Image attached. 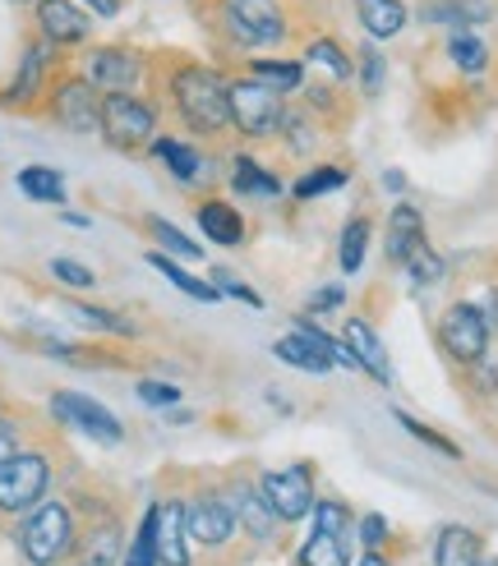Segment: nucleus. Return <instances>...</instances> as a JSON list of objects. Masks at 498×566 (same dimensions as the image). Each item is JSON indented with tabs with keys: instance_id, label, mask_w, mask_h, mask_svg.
I'll return each mask as SVG.
<instances>
[{
	"instance_id": "nucleus-1",
	"label": "nucleus",
	"mask_w": 498,
	"mask_h": 566,
	"mask_svg": "<svg viewBox=\"0 0 498 566\" xmlns=\"http://www.w3.org/2000/svg\"><path fill=\"white\" fill-rule=\"evenodd\" d=\"M227 70L194 61L185 51H148V97L157 111L176 116L194 144L208 148H227L236 129H231V93H227Z\"/></svg>"
},
{
	"instance_id": "nucleus-2",
	"label": "nucleus",
	"mask_w": 498,
	"mask_h": 566,
	"mask_svg": "<svg viewBox=\"0 0 498 566\" xmlns=\"http://www.w3.org/2000/svg\"><path fill=\"white\" fill-rule=\"evenodd\" d=\"M83 530H89V484H70L14 521V548L23 566H70Z\"/></svg>"
},
{
	"instance_id": "nucleus-3",
	"label": "nucleus",
	"mask_w": 498,
	"mask_h": 566,
	"mask_svg": "<svg viewBox=\"0 0 498 566\" xmlns=\"http://www.w3.org/2000/svg\"><path fill=\"white\" fill-rule=\"evenodd\" d=\"M180 502H185V530H189L194 553H204L208 562H221V566H236L245 557H255L217 479L189 474V489H180Z\"/></svg>"
},
{
	"instance_id": "nucleus-4",
	"label": "nucleus",
	"mask_w": 498,
	"mask_h": 566,
	"mask_svg": "<svg viewBox=\"0 0 498 566\" xmlns=\"http://www.w3.org/2000/svg\"><path fill=\"white\" fill-rule=\"evenodd\" d=\"M61 457L70 451L55 442V433H38L23 451L0 465V521H19L33 506H42L55 493V479H61Z\"/></svg>"
},
{
	"instance_id": "nucleus-5",
	"label": "nucleus",
	"mask_w": 498,
	"mask_h": 566,
	"mask_svg": "<svg viewBox=\"0 0 498 566\" xmlns=\"http://www.w3.org/2000/svg\"><path fill=\"white\" fill-rule=\"evenodd\" d=\"M208 28L221 51H259V46H282L291 38V19L282 0H217Z\"/></svg>"
},
{
	"instance_id": "nucleus-6",
	"label": "nucleus",
	"mask_w": 498,
	"mask_h": 566,
	"mask_svg": "<svg viewBox=\"0 0 498 566\" xmlns=\"http://www.w3.org/2000/svg\"><path fill=\"white\" fill-rule=\"evenodd\" d=\"M217 484H221V493H227V502H231L236 525H240V534H245L249 553L259 557V553H277V548H282L287 525L272 516V506H268V497H263V489H259V474H255V470L236 465V470L221 474Z\"/></svg>"
},
{
	"instance_id": "nucleus-7",
	"label": "nucleus",
	"mask_w": 498,
	"mask_h": 566,
	"mask_svg": "<svg viewBox=\"0 0 498 566\" xmlns=\"http://www.w3.org/2000/svg\"><path fill=\"white\" fill-rule=\"evenodd\" d=\"M227 93H231V129H236V144H277V125H282V111L287 97H277L268 83L249 78V74H231L227 78Z\"/></svg>"
},
{
	"instance_id": "nucleus-8",
	"label": "nucleus",
	"mask_w": 498,
	"mask_h": 566,
	"mask_svg": "<svg viewBox=\"0 0 498 566\" xmlns=\"http://www.w3.org/2000/svg\"><path fill=\"white\" fill-rule=\"evenodd\" d=\"M65 65H70V55L55 51L51 42H42V38L33 33V38H28V46H23V55H19L14 78L6 83V88H0V106L38 116L42 102H46V93H51V83H55V74H61Z\"/></svg>"
},
{
	"instance_id": "nucleus-9",
	"label": "nucleus",
	"mask_w": 498,
	"mask_h": 566,
	"mask_svg": "<svg viewBox=\"0 0 498 566\" xmlns=\"http://www.w3.org/2000/svg\"><path fill=\"white\" fill-rule=\"evenodd\" d=\"M70 65L93 83L102 97L111 93H138V83H148V51L106 42V46H83L70 55Z\"/></svg>"
},
{
	"instance_id": "nucleus-10",
	"label": "nucleus",
	"mask_w": 498,
	"mask_h": 566,
	"mask_svg": "<svg viewBox=\"0 0 498 566\" xmlns=\"http://www.w3.org/2000/svg\"><path fill=\"white\" fill-rule=\"evenodd\" d=\"M162 125V111L148 93H111L102 97V144L116 153H144L153 148Z\"/></svg>"
},
{
	"instance_id": "nucleus-11",
	"label": "nucleus",
	"mask_w": 498,
	"mask_h": 566,
	"mask_svg": "<svg viewBox=\"0 0 498 566\" xmlns=\"http://www.w3.org/2000/svg\"><path fill=\"white\" fill-rule=\"evenodd\" d=\"M434 342H438L443 359H448L453 369H470V364H480L489 355L494 332H489L485 314L476 308V300H453L434 323Z\"/></svg>"
},
{
	"instance_id": "nucleus-12",
	"label": "nucleus",
	"mask_w": 498,
	"mask_h": 566,
	"mask_svg": "<svg viewBox=\"0 0 498 566\" xmlns=\"http://www.w3.org/2000/svg\"><path fill=\"white\" fill-rule=\"evenodd\" d=\"M38 116L55 120L70 134H102V93L74 65H65L61 74H55V83H51V93H46Z\"/></svg>"
},
{
	"instance_id": "nucleus-13",
	"label": "nucleus",
	"mask_w": 498,
	"mask_h": 566,
	"mask_svg": "<svg viewBox=\"0 0 498 566\" xmlns=\"http://www.w3.org/2000/svg\"><path fill=\"white\" fill-rule=\"evenodd\" d=\"M148 157H153L180 189H208V193H212V185H217V176H221V161H227V157H221V148L194 144V138H176V134L153 138Z\"/></svg>"
},
{
	"instance_id": "nucleus-14",
	"label": "nucleus",
	"mask_w": 498,
	"mask_h": 566,
	"mask_svg": "<svg viewBox=\"0 0 498 566\" xmlns=\"http://www.w3.org/2000/svg\"><path fill=\"white\" fill-rule=\"evenodd\" d=\"M259 489L272 506V516L282 521V525H300L304 516L314 512V502H319V474L310 461H295L287 470H263L259 474Z\"/></svg>"
},
{
	"instance_id": "nucleus-15",
	"label": "nucleus",
	"mask_w": 498,
	"mask_h": 566,
	"mask_svg": "<svg viewBox=\"0 0 498 566\" xmlns=\"http://www.w3.org/2000/svg\"><path fill=\"white\" fill-rule=\"evenodd\" d=\"M51 423H61V429H79L83 438H93L102 447H121L125 442V423L111 415L102 401L83 391H51Z\"/></svg>"
},
{
	"instance_id": "nucleus-16",
	"label": "nucleus",
	"mask_w": 498,
	"mask_h": 566,
	"mask_svg": "<svg viewBox=\"0 0 498 566\" xmlns=\"http://www.w3.org/2000/svg\"><path fill=\"white\" fill-rule=\"evenodd\" d=\"M33 33L42 42H51L55 51L74 55L79 46H89L93 38V14L79 6V0H38L33 6Z\"/></svg>"
},
{
	"instance_id": "nucleus-17",
	"label": "nucleus",
	"mask_w": 498,
	"mask_h": 566,
	"mask_svg": "<svg viewBox=\"0 0 498 566\" xmlns=\"http://www.w3.org/2000/svg\"><path fill=\"white\" fill-rule=\"evenodd\" d=\"M157 562L162 566H194V544H189V530H185L180 493L157 497Z\"/></svg>"
},
{
	"instance_id": "nucleus-18",
	"label": "nucleus",
	"mask_w": 498,
	"mask_h": 566,
	"mask_svg": "<svg viewBox=\"0 0 498 566\" xmlns=\"http://www.w3.org/2000/svg\"><path fill=\"white\" fill-rule=\"evenodd\" d=\"M342 342H346L360 374H370L378 387H393V359H387V346H383V336L374 332L370 318H346Z\"/></svg>"
},
{
	"instance_id": "nucleus-19",
	"label": "nucleus",
	"mask_w": 498,
	"mask_h": 566,
	"mask_svg": "<svg viewBox=\"0 0 498 566\" xmlns=\"http://www.w3.org/2000/svg\"><path fill=\"white\" fill-rule=\"evenodd\" d=\"M194 217H199L204 235L221 249H240L249 240V221L240 217V208H231L227 198H217V193H204L199 203H194Z\"/></svg>"
},
{
	"instance_id": "nucleus-20",
	"label": "nucleus",
	"mask_w": 498,
	"mask_h": 566,
	"mask_svg": "<svg viewBox=\"0 0 498 566\" xmlns=\"http://www.w3.org/2000/svg\"><path fill=\"white\" fill-rule=\"evenodd\" d=\"M485 562V534L470 525H443L434 534V566H480Z\"/></svg>"
},
{
	"instance_id": "nucleus-21",
	"label": "nucleus",
	"mask_w": 498,
	"mask_h": 566,
	"mask_svg": "<svg viewBox=\"0 0 498 566\" xmlns=\"http://www.w3.org/2000/svg\"><path fill=\"white\" fill-rule=\"evenodd\" d=\"M227 161H231L227 185H231L240 198H282V176H272L249 148H236Z\"/></svg>"
},
{
	"instance_id": "nucleus-22",
	"label": "nucleus",
	"mask_w": 498,
	"mask_h": 566,
	"mask_svg": "<svg viewBox=\"0 0 498 566\" xmlns=\"http://www.w3.org/2000/svg\"><path fill=\"white\" fill-rule=\"evenodd\" d=\"M65 314L79 323V327H93L102 336H116V342H138V323L129 314L111 304H89V300H65Z\"/></svg>"
},
{
	"instance_id": "nucleus-23",
	"label": "nucleus",
	"mask_w": 498,
	"mask_h": 566,
	"mask_svg": "<svg viewBox=\"0 0 498 566\" xmlns=\"http://www.w3.org/2000/svg\"><path fill=\"white\" fill-rule=\"evenodd\" d=\"M277 144H282L291 157H310L323 144V120L304 102L300 106H287L282 111V125H277Z\"/></svg>"
},
{
	"instance_id": "nucleus-24",
	"label": "nucleus",
	"mask_w": 498,
	"mask_h": 566,
	"mask_svg": "<svg viewBox=\"0 0 498 566\" xmlns=\"http://www.w3.org/2000/svg\"><path fill=\"white\" fill-rule=\"evenodd\" d=\"M415 244H425V217H421V208H415V203H397L393 212H387V240H383L387 263L402 268Z\"/></svg>"
},
{
	"instance_id": "nucleus-25",
	"label": "nucleus",
	"mask_w": 498,
	"mask_h": 566,
	"mask_svg": "<svg viewBox=\"0 0 498 566\" xmlns=\"http://www.w3.org/2000/svg\"><path fill=\"white\" fill-rule=\"evenodd\" d=\"M236 70L249 74V78H259V83H268L277 97H291V93L304 88V61H272V55H245Z\"/></svg>"
},
{
	"instance_id": "nucleus-26",
	"label": "nucleus",
	"mask_w": 498,
	"mask_h": 566,
	"mask_svg": "<svg viewBox=\"0 0 498 566\" xmlns=\"http://www.w3.org/2000/svg\"><path fill=\"white\" fill-rule=\"evenodd\" d=\"M272 355L282 359V364H291V369H300V374H332L338 364H332V355L323 350V346H314L304 332H287V336H277L272 342Z\"/></svg>"
},
{
	"instance_id": "nucleus-27",
	"label": "nucleus",
	"mask_w": 498,
	"mask_h": 566,
	"mask_svg": "<svg viewBox=\"0 0 498 566\" xmlns=\"http://www.w3.org/2000/svg\"><path fill=\"white\" fill-rule=\"evenodd\" d=\"M355 553H351V534H323V530H310L291 557V566H351Z\"/></svg>"
},
{
	"instance_id": "nucleus-28",
	"label": "nucleus",
	"mask_w": 498,
	"mask_h": 566,
	"mask_svg": "<svg viewBox=\"0 0 498 566\" xmlns=\"http://www.w3.org/2000/svg\"><path fill=\"white\" fill-rule=\"evenodd\" d=\"M300 61L314 65V70H323L328 83H351V78H355V61L346 55V46H342L338 38H310V42H304Z\"/></svg>"
},
{
	"instance_id": "nucleus-29",
	"label": "nucleus",
	"mask_w": 498,
	"mask_h": 566,
	"mask_svg": "<svg viewBox=\"0 0 498 566\" xmlns=\"http://www.w3.org/2000/svg\"><path fill=\"white\" fill-rule=\"evenodd\" d=\"M355 19L374 42H383V38H397L406 28V6L402 0H355Z\"/></svg>"
},
{
	"instance_id": "nucleus-30",
	"label": "nucleus",
	"mask_w": 498,
	"mask_h": 566,
	"mask_svg": "<svg viewBox=\"0 0 498 566\" xmlns=\"http://www.w3.org/2000/svg\"><path fill=\"white\" fill-rule=\"evenodd\" d=\"M121 566H162L157 562V497L144 506L138 525H129V544H125Z\"/></svg>"
},
{
	"instance_id": "nucleus-31",
	"label": "nucleus",
	"mask_w": 498,
	"mask_h": 566,
	"mask_svg": "<svg viewBox=\"0 0 498 566\" xmlns=\"http://www.w3.org/2000/svg\"><path fill=\"white\" fill-rule=\"evenodd\" d=\"M14 185L23 189V198H33V203H46V208L65 203V176L55 171V166H23Z\"/></svg>"
},
{
	"instance_id": "nucleus-32",
	"label": "nucleus",
	"mask_w": 498,
	"mask_h": 566,
	"mask_svg": "<svg viewBox=\"0 0 498 566\" xmlns=\"http://www.w3.org/2000/svg\"><path fill=\"white\" fill-rule=\"evenodd\" d=\"M148 263L172 281V286L180 291V295H189V300H199V304H217L221 300V291L212 286L208 276H194V272H185V263H176V259H166V253H148Z\"/></svg>"
},
{
	"instance_id": "nucleus-33",
	"label": "nucleus",
	"mask_w": 498,
	"mask_h": 566,
	"mask_svg": "<svg viewBox=\"0 0 498 566\" xmlns=\"http://www.w3.org/2000/svg\"><path fill=\"white\" fill-rule=\"evenodd\" d=\"M429 23H453L457 33H470V23H489V6L485 0H425Z\"/></svg>"
},
{
	"instance_id": "nucleus-34",
	"label": "nucleus",
	"mask_w": 498,
	"mask_h": 566,
	"mask_svg": "<svg viewBox=\"0 0 498 566\" xmlns=\"http://www.w3.org/2000/svg\"><path fill=\"white\" fill-rule=\"evenodd\" d=\"M370 235H374V221L360 212L342 226V240H338V268L346 276H355L360 268H365V253H370Z\"/></svg>"
},
{
	"instance_id": "nucleus-35",
	"label": "nucleus",
	"mask_w": 498,
	"mask_h": 566,
	"mask_svg": "<svg viewBox=\"0 0 498 566\" xmlns=\"http://www.w3.org/2000/svg\"><path fill=\"white\" fill-rule=\"evenodd\" d=\"M346 180H351L346 166L319 161V166H310V171H304V176L291 185V198H295V203H314V198H323V193H338Z\"/></svg>"
},
{
	"instance_id": "nucleus-36",
	"label": "nucleus",
	"mask_w": 498,
	"mask_h": 566,
	"mask_svg": "<svg viewBox=\"0 0 498 566\" xmlns=\"http://www.w3.org/2000/svg\"><path fill=\"white\" fill-rule=\"evenodd\" d=\"M144 231L166 249V259H176V263H199V259H204V249L194 244L176 221H166V217H144Z\"/></svg>"
},
{
	"instance_id": "nucleus-37",
	"label": "nucleus",
	"mask_w": 498,
	"mask_h": 566,
	"mask_svg": "<svg viewBox=\"0 0 498 566\" xmlns=\"http://www.w3.org/2000/svg\"><path fill=\"white\" fill-rule=\"evenodd\" d=\"M38 433H46L42 423H33V415L23 410H0V465H6L14 451H23Z\"/></svg>"
},
{
	"instance_id": "nucleus-38",
	"label": "nucleus",
	"mask_w": 498,
	"mask_h": 566,
	"mask_svg": "<svg viewBox=\"0 0 498 566\" xmlns=\"http://www.w3.org/2000/svg\"><path fill=\"white\" fill-rule=\"evenodd\" d=\"M448 61H453L461 74H485L489 46H485L476 33H453V38H448Z\"/></svg>"
},
{
	"instance_id": "nucleus-39",
	"label": "nucleus",
	"mask_w": 498,
	"mask_h": 566,
	"mask_svg": "<svg viewBox=\"0 0 498 566\" xmlns=\"http://www.w3.org/2000/svg\"><path fill=\"white\" fill-rule=\"evenodd\" d=\"M355 78H360V93H365V97H378V93H383L387 61H383V51H378L374 42L360 46V55H355Z\"/></svg>"
},
{
	"instance_id": "nucleus-40",
	"label": "nucleus",
	"mask_w": 498,
	"mask_h": 566,
	"mask_svg": "<svg viewBox=\"0 0 498 566\" xmlns=\"http://www.w3.org/2000/svg\"><path fill=\"white\" fill-rule=\"evenodd\" d=\"M310 521H314V530H323V534H355V512H351L342 497H319L314 512H310Z\"/></svg>"
},
{
	"instance_id": "nucleus-41",
	"label": "nucleus",
	"mask_w": 498,
	"mask_h": 566,
	"mask_svg": "<svg viewBox=\"0 0 498 566\" xmlns=\"http://www.w3.org/2000/svg\"><path fill=\"white\" fill-rule=\"evenodd\" d=\"M397 423H402V429L415 438V442H425L429 451H438V457H448V461H461V447L448 438V433H438V429H429V423H421V419H415V415H406V410H397L393 415Z\"/></svg>"
},
{
	"instance_id": "nucleus-42",
	"label": "nucleus",
	"mask_w": 498,
	"mask_h": 566,
	"mask_svg": "<svg viewBox=\"0 0 498 566\" xmlns=\"http://www.w3.org/2000/svg\"><path fill=\"white\" fill-rule=\"evenodd\" d=\"M402 268H406V276L415 281V286H434V281H443V259L429 249V240H425V244H415V249H411V259H406Z\"/></svg>"
},
{
	"instance_id": "nucleus-43",
	"label": "nucleus",
	"mask_w": 498,
	"mask_h": 566,
	"mask_svg": "<svg viewBox=\"0 0 498 566\" xmlns=\"http://www.w3.org/2000/svg\"><path fill=\"white\" fill-rule=\"evenodd\" d=\"M355 539H360V553L393 548V525H387V516H378V512H365V516H355Z\"/></svg>"
},
{
	"instance_id": "nucleus-44",
	"label": "nucleus",
	"mask_w": 498,
	"mask_h": 566,
	"mask_svg": "<svg viewBox=\"0 0 498 566\" xmlns=\"http://www.w3.org/2000/svg\"><path fill=\"white\" fill-rule=\"evenodd\" d=\"M46 272L61 281V286H70V291H93L97 286V272L89 263H79V259H51Z\"/></svg>"
},
{
	"instance_id": "nucleus-45",
	"label": "nucleus",
	"mask_w": 498,
	"mask_h": 566,
	"mask_svg": "<svg viewBox=\"0 0 498 566\" xmlns=\"http://www.w3.org/2000/svg\"><path fill=\"white\" fill-rule=\"evenodd\" d=\"M208 281H212V286H217L221 295H231V300H240V304H249V308H263V295H259L255 286H249V281H240L231 268H212V272H208Z\"/></svg>"
},
{
	"instance_id": "nucleus-46",
	"label": "nucleus",
	"mask_w": 498,
	"mask_h": 566,
	"mask_svg": "<svg viewBox=\"0 0 498 566\" xmlns=\"http://www.w3.org/2000/svg\"><path fill=\"white\" fill-rule=\"evenodd\" d=\"M134 396L144 406H157V410H176L180 406V387L176 382H162V378H138L134 382Z\"/></svg>"
},
{
	"instance_id": "nucleus-47",
	"label": "nucleus",
	"mask_w": 498,
	"mask_h": 566,
	"mask_svg": "<svg viewBox=\"0 0 498 566\" xmlns=\"http://www.w3.org/2000/svg\"><path fill=\"white\" fill-rule=\"evenodd\" d=\"M461 382H466V391L476 396H498V359H480V364H470V369H461Z\"/></svg>"
},
{
	"instance_id": "nucleus-48",
	"label": "nucleus",
	"mask_w": 498,
	"mask_h": 566,
	"mask_svg": "<svg viewBox=\"0 0 498 566\" xmlns=\"http://www.w3.org/2000/svg\"><path fill=\"white\" fill-rule=\"evenodd\" d=\"M342 304H346V291L332 281V286H319L304 308H310V314H332V308H342Z\"/></svg>"
},
{
	"instance_id": "nucleus-49",
	"label": "nucleus",
	"mask_w": 498,
	"mask_h": 566,
	"mask_svg": "<svg viewBox=\"0 0 498 566\" xmlns=\"http://www.w3.org/2000/svg\"><path fill=\"white\" fill-rule=\"evenodd\" d=\"M351 566H397V553L393 548H370V553H360Z\"/></svg>"
},
{
	"instance_id": "nucleus-50",
	"label": "nucleus",
	"mask_w": 498,
	"mask_h": 566,
	"mask_svg": "<svg viewBox=\"0 0 498 566\" xmlns=\"http://www.w3.org/2000/svg\"><path fill=\"white\" fill-rule=\"evenodd\" d=\"M83 10L89 14H102V19H116L125 10V0H83Z\"/></svg>"
},
{
	"instance_id": "nucleus-51",
	"label": "nucleus",
	"mask_w": 498,
	"mask_h": 566,
	"mask_svg": "<svg viewBox=\"0 0 498 566\" xmlns=\"http://www.w3.org/2000/svg\"><path fill=\"white\" fill-rule=\"evenodd\" d=\"M185 6H189V14H199V19L208 23V14L217 10V0H185Z\"/></svg>"
},
{
	"instance_id": "nucleus-52",
	"label": "nucleus",
	"mask_w": 498,
	"mask_h": 566,
	"mask_svg": "<svg viewBox=\"0 0 498 566\" xmlns=\"http://www.w3.org/2000/svg\"><path fill=\"white\" fill-rule=\"evenodd\" d=\"M383 189H387V193H402V189H406V176H402V171H383Z\"/></svg>"
},
{
	"instance_id": "nucleus-53",
	"label": "nucleus",
	"mask_w": 498,
	"mask_h": 566,
	"mask_svg": "<svg viewBox=\"0 0 498 566\" xmlns=\"http://www.w3.org/2000/svg\"><path fill=\"white\" fill-rule=\"evenodd\" d=\"M61 221H70V226H89V217H83V212H61Z\"/></svg>"
},
{
	"instance_id": "nucleus-54",
	"label": "nucleus",
	"mask_w": 498,
	"mask_h": 566,
	"mask_svg": "<svg viewBox=\"0 0 498 566\" xmlns=\"http://www.w3.org/2000/svg\"><path fill=\"white\" fill-rule=\"evenodd\" d=\"M480 566H498V557H489V553H485V562H480Z\"/></svg>"
},
{
	"instance_id": "nucleus-55",
	"label": "nucleus",
	"mask_w": 498,
	"mask_h": 566,
	"mask_svg": "<svg viewBox=\"0 0 498 566\" xmlns=\"http://www.w3.org/2000/svg\"><path fill=\"white\" fill-rule=\"evenodd\" d=\"M14 6H38V0H14Z\"/></svg>"
},
{
	"instance_id": "nucleus-56",
	"label": "nucleus",
	"mask_w": 498,
	"mask_h": 566,
	"mask_svg": "<svg viewBox=\"0 0 498 566\" xmlns=\"http://www.w3.org/2000/svg\"><path fill=\"white\" fill-rule=\"evenodd\" d=\"M0 410H6V401H0Z\"/></svg>"
},
{
	"instance_id": "nucleus-57",
	"label": "nucleus",
	"mask_w": 498,
	"mask_h": 566,
	"mask_svg": "<svg viewBox=\"0 0 498 566\" xmlns=\"http://www.w3.org/2000/svg\"><path fill=\"white\" fill-rule=\"evenodd\" d=\"M494 401H498V396H494Z\"/></svg>"
}]
</instances>
